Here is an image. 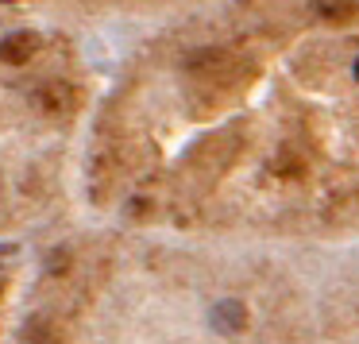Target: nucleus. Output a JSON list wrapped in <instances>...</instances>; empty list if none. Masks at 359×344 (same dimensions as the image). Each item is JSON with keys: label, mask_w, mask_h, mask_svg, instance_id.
Segmentation results:
<instances>
[{"label": "nucleus", "mask_w": 359, "mask_h": 344, "mask_svg": "<svg viewBox=\"0 0 359 344\" xmlns=\"http://www.w3.org/2000/svg\"><path fill=\"white\" fill-rule=\"evenodd\" d=\"M4 286H8V267L0 263V294H4Z\"/></svg>", "instance_id": "nucleus-5"}, {"label": "nucleus", "mask_w": 359, "mask_h": 344, "mask_svg": "<svg viewBox=\"0 0 359 344\" xmlns=\"http://www.w3.org/2000/svg\"><path fill=\"white\" fill-rule=\"evenodd\" d=\"M43 47V39L35 32H16L0 43V62H12V66H24L35 58V51Z\"/></svg>", "instance_id": "nucleus-1"}, {"label": "nucleus", "mask_w": 359, "mask_h": 344, "mask_svg": "<svg viewBox=\"0 0 359 344\" xmlns=\"http://www.w3.org/2000/svg\"><path fill=\"white\" fill-rule=\"evenodd\" d=\"M12 251H16L12 244H0V256H12Z\"/></svg>", "instance_id": "nucleus-6"}, {"label": "nucleus", "mask_w": 359, "mask_h": 344, "mask_svg": "<svg viewBox=\"0 0 359 344\" xmlns=\"http://www.w3.org/2000/svg\"><path fill=\"white\" fill-rule=\"evenodd\" d=\"M35 101H39V109H47V112H66L70 101H74V89L62 86V81H50V86L35 89Z\"/></svg>", "instance_id": "nucleus-2"}, {"label": "nucleus", "mask_w": 359, "mask_h": 344, "mask_svg": "<svg viewBox=\"0 0 359 344\" xmlns=\"http://www.w3.org/2000/svg\"><path fill=\"white\" fill-rule=\"evenodd\" d=\"M313 8L325 20H348L355 12V0H313Z\"/></svg>", "instance_id": "nucleus-4"}, {"label": "nucleus", "mask_w": 359, "mask_h": 344, "mask_svg": "<svg viewBox=\"0 0 359 344\" xmlns=\"http://www.w3.org/2000/svg\"><path fill=\"white\" fill-rule=\"evenodd\" d=\"M243 325H248V310L240 302H220L212 310V329H220V333H236Z\"/></svg>", "instance_id": "nucleus-3"}, {"label": "nucleus", "mask_w": 359, "mask_h": 344, "mask_svg": "<svg viewBox=\"0 0 359 344\" xmlns=\"http://www.w3.org/2000/svg\"><path fill=\"white\" fill-rule=\"evenodd\" d=\"M355 78H359V62H355Z\"/></svg>", "instance_id": "nucleus-7"}]
</instances>
